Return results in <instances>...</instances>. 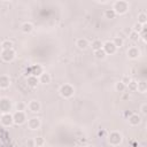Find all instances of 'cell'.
<instances>
[{
	"label": "cell",
	"instance_id": "35",
	"mask_svg": "<svg viewBox=\"0 0 147 147\" xmlns=\"http://www.w3.org/2000/svg\"><path fill=\"white\" fill-rule=\"evenodd\" d=\"M98 136H99V137H105V136H106V131H105V130L99 131V132H98Z\"/></svg>",
	"mask_w": 147,
	"mask_h": 147
},
{
	"label": "cell",
	"instance_id": "32",
	"mask_svg": "<svg viewBox=\"0 0 147 147\" xmlns=\"http://www.w3.org/2000/svg\"><path fill=\"white\" fill-rule=\"evenodd\" d=\"M131 80H132V79H131V77L125 75V76H123V77H122V80H121V82H122V83H123V84L126 86V85H127V84H129Z\"/></svg>",
	"mask_w": 147,
	"mask_h": 147
},
{
	"label": "cell",
	"instance_id": "21",
	"mask_svg": "<svg viewBox=\"0 0 147 147\" xmlns=\"http://www.w3.org/2000/svg\"><path fill=\"white\" fill-rule=\"evenodd\" d=\"M137 18H138V22H137V23L142 24V25H146V23H147V14H146L145 11L139 13Z\"/></svg>",
	"mask_w": 147,
	"mask_h": 147
},
{
	"label": "cell",
	"instance_id": "15",
	"mask_svg": "<svg viewBox=\"0 0 147 147\" xmlns=\"http://www.w3.org/2000/svg\"><path fill=\"white\" fill-rule=\"evenodd\" d=\"M38 79H39V84L47 85V84H49V83L52 82V76H51V74H49V72L44 71V72L38 77Z\"/></svg>",
	"mask_w": 147,
	"mask_h": 147
},
{
	"label": "cell",
	"instance_id": "3",
	"mask_svg": "<svg viewBox=\"0 0 147 147\" xmlns=\"http://www.w3.org/2000/svg\"><path fill=\"white\" fill-rule=\"evenodd\" d=\"M59 94L63 98V99H70L74 96L75 94V87L71 84H63L60 86L59 88Z\"/></svg>",
	"mask_w": 147,
	"mask_h": 147
},
{
	"label": "cell",
	"instance_id": "22",
	"mask_svg": "<svg viewBox=\"0 0 147 147\" xmlns=\"http://www.w3.org/2000/svg\"><path fill=\"white\" fill-rule=\"evenodd\" d=\"M13 46H14V42L11 40H9V39L2 40L1 41V45H0L1 49H9V48H13Z\"/></svg>",
	"mask_w": 147,
	"mask_h": 147
},
{
	"label": "cell",
	"instance_id": "5",
	"mask_svg": "<svg viewBox=\"0 0 147 147\" xmlns=\"http://www.w3.org/2000/svg\"><path fill=\"white\" fill-rule=\"evenodd\" d=\"M13 109L11 101L8 98H0V114H8Z\"/></svg>",
	"mask_w": 147,
	"mask_h": 147
},
{
	"label": "cell",
	"instance_id": "16",
	"mask_svg": "<svg viewBox=\"0 0 147 147\" xmlns=\"http://www.w3.org/2000/svg\"><path fill=\"white\" fill-rule=\"evenodd\" d=\"M76 46H77L78 49L84 51V49H86L90 46V42H88V40L86 38H78L76 40Z\"/></svg>",
	"mask_w": 147,
	"mask_h": 147
},
{
	"label": "cell",
	"instance_id": "27",
	"mask_svg": "<svg viewBox=\"0 0 147 147\" xmlns=\"http://www.w3.org/2000/svg\"><path fill=\"white\" fill-rule=\"evenodd\" d=\"M34 139V145H36V147H42L44 145H45V138H42V137H34L33 138Z\"/></svg>",
	"mask_w": 147,
	"mask_h": 147
},
{
	"label": "cell",
	"instance_id": "13",
	"mask_svg": "<svg viewBox=\"0 0 147 147\" xmlns=\"http://www.w3.org/2000/svg\"><path fill=\"white\" fill-rule=\"evenodd\" d=\"M127 122L131 126H138L141 123V117L138 114H131L127 118Z\"/></svg>",
	"mask_w": 147,
	"mask_h": 147
},
{
	"label": "cell",
	"instance_id": "1",
	"mask_svg": "<svg viewBox=\"0 0 147 147\" xmlns=\"http://www.w3.org/2000/svg\"><path fill=\"white\" fill-rule=\"evenodd\" d=\"M129 8H130V5L125 0H116L113 3V7H111V9L115 11L116 16L117 15H119V16L121 15H125L129 11Z\"/></svg>",
	"mask_w": 147,
	"mask_h": 147
},
{
	"label": "cell",
	"instance_id": "7",
	"mask_svg": "<svg viewBox=\"0 0 147 147\" xmlns=\"http://www.w3.org/2000/svg\"><path fill=\"white\" fill-rule=\"evenodd\" d=\"M0 124L3 127H10L11 125H14L13 114H10V113H8V114H1L0 115Z\"/></svg>",
	"mask_w": 147,
	"mask_h": 147
},
{
	"label": "cell",
	"instance_id": "4",
	"mask_svg": "<svg viewBox=\"0 0 147 147\" xmlns=\"http://www.w3.org/2000/svg\"><path fill=\"white\" fill-rule=\"evenodd\" d=\"M0 57L3 62H13L16 57V52L14 48H9V49H1L0 52Z\"/></svg>",
	"mask_w": 147,
	"mask_h": 147
},
{
	"label": "cell",
	"instance_id": "26",
	"mask_svg": "<svg viewBox=\"0 0 147 147\" xmlns=\"http://www.w3.org/2000/svg\"><path fill=\"white\" fill-rule=\"evenodd\" d=\"M111 41L114 42V45L116 46V48H117V49H118V48H121V47L124 45V40H123V38H122V37H115Z\"/></svg>",
	"mask_w": 147,
	"mask_h": 147
},
{
	"label": "cell",
	"instance_id": "12",
	"mask_svg": "<svg viewBox=\"0 0 147 147\" xmlns=\"http://www.w3.org/2000/svg\"><path fill=\"white\" fill-rule=\"evenodd\" d=\"M42 72H44L42 65H40V64H33V65H31V68H30V74H29V75L34 76V77H39Z\"/></svg>",
	"mask_w": 147,
	"mask_h": 147
},
{
	"label": "cell",
	"instance_id": "34",
	"mask_svg": "<svg viewBox=\"0 0 147 147\" xmlns=\"http://www.w3.org/2000/svg\"><path fill=\"white\" fill-rule=\"evenodd\" d=\"M26 146H28V147H36V145H34V139H33V138H29V139L26 140Z\"/></svg>",
	"mask_w": 147,
	"mask_h": 147
},
{
	"label": "cell",
	"instance_id": "10",
	"mask_svg": "<svg viewBox=\"0 0 147 147\" xmlns=\"http://www.w3.org/2000/svg\"><path fill=\"white\" fill-rule=\"evenodd\" d=\"M140 54H141V52H140L139 47H137V46H131L126 51V56L130 60H137L140 56Z\"/></svg>",
	"mask_w": 147,
	"mask_h": 147
},
{
	"label": "cell",
	"instance_id": "29",
	"mask_svg": "<svg viewBox=\"0 0 147 147\" xmlns=\"http://www.w3.org/2000/svg\"><path fill=\"white\" fill-rule=\"evenodd\" d=\"M137 83L138 82H136V80H131L127 85H126V88L129 90V91H131V92H134V91H137Z\"/></svg>",
	"mask_w": 147,
	"mask_h": 147
},
{
	"label": "cell",
	"instance_id": "2",
	"mask_svg": "<svg viewBox=\"0 0 147 147\" xmlns=\"http://www.w3.org/2000/svg\"><path fill=\"white\" fill-rule=\"evenodd\" d=\"M107 141H108V144L110 146H114V147L119 146L122 144V141H123V136L118 131H111L107 136Z\"/></svg>",
	"mask_w": 147,
	"mask_h": 147
},
{
	"label": "cell",
	"instance_id": "20",
	"mask_svg": "<svg viewBox=\"0 0 147 147\" xmlns=\"http://www.w3.org/2000/svg\"><path fill=\"white\" fill-rule=\"evenodd\" d=\"M102 45H103V41H101L100 39H94V40L91 42V47H92L93 52L99 51V49H102Z\"/></svg>",
	"mask_w": 147,
	"mask_h": 147
},
{
	"label": "cell",
	"instance_id": "33",
	"mask_svg": "<svg viewBox=\"0 0 147 147\" xmlns=\"http://www.w3.org/2000/svg\"><path fill=\"white\" fill-rule=\"evenodd\" d=\"M140 113L142 115H147V103L144 102L141 106H140Z\"/></svg>",
	"mask_w": 147,
	"mask_h": 147
},
{
	"label": "cell",
	"instance_id": "24",
	"mask_svg": "<svg viewBox=\"0 0 147 147\" xmlns=\"http://www.w3.org/2000/svg\"><path fill=\"white\" fill-rule=\"evenodd\" d=\"M114 88H115V91L116 92H118V93H123L125 90H126V86L119 80V82H117V83H115V85H114Z\"/></svg>",
	"mask_w": 147,
	"mask_h": 147
},
{
	"label": "cell",
	"instance_id": "30",
	"mask_svg": "<svg viewBox=\"0 0 147 147\" xmlns=\"http://www.w3.org/2000/svg\"><path fill=\"white\" fill-rule=\"evenodd\" d=\"M25 108H26V103H24L23 101H18V102H16V105H15V109L18 110V111H24Z\"/></svg>",
	"mask_w": 147,
	"mask_h": 147
},
{
	"label": "cell",
	"instance_id": "36",
	"mask_svg": "<svg viewBox=\"0 0 147 147\" xmlns=\"http://www.w3.org/2000/svg\"><path fill=\"white\" fill-rule=\"evenodd\" d=\"M85 147H95L94 145H87V146H85Z\"/></svg>",
	"mask_w": 147,
	"mask_h": 147
},
{
	"label": "cell",
	"instance_id": "14",
	"mask_svg": "<svg viewBox=\"0 0 147 147\" xmlns=\"http://www.w3.org/2000/svg\"><path fill=\"white\" fill-rule=\"evenodd\" d=\"M10 78L7 75H0V90H7L10 86Z\"/></svg>",
	"mask_w": 147,
	"mask_h": 147
},
{
	"label": "cell",
	"instance_id": "11",
	"mask_svg": "<svg viewBox=\"0 0 147 147\" xmlns=\"http://www.w3.org/2000/svg\"><path fill=\"white\" fill-rule=\"evenodd\" d=\"M28 109L32 113V114H38L40 110H41V105L38 100H31L29 101V103L26 105Z\"/></svg>",
	"mask_w": 147,
	"mask_h": 147
},
{
	"label": "cell",
	"instance_id": "6",
	"mask_svg": "<svg viewBox=\"0 0 147 147\" xmlns=\"http://www.w3.org/2000/svg\"><path fill=\"white\" fill-rule=\"evenodd\" d=\"M13 121H14V124L15 125H23L24 123H26V115H25V111H18L16 110L14 114H13Z\"/></svg>",
	"mask_w": 147,
	"mask_h": 147
},
{
	"label": "cell",
	"instance_id": "23",
	"mask_svg": "<svg viewBox=\"0 0 147 147\" xmlns=\"http://www.w3.org/2000/svg\"><path fill=\"white\" fill-rule=\"evenodd\" d=\"M103 16H105V18H107V20H114V18L116 17V14H115V11L110 8V9H106V10L103 11Z\"/></svg>",
	"mask_w": 147,
	"mask_h": 147
},
{
	"label": "cell",
	"instance_id": "9",
	"mask_svg": "<svg viewBox=\"0 0 147 147\" xmlns=\"http://www.w3.org/2000/svg\"><path fill=\"white\" fill-rule=\"evenodd\" d=\"M102 49L105 51L106 55H113V54H115L117 52V48H116V46L114 45V42L111 40L105 41L103 45H102Z\"/></svg>",
	"mask_w": 147,
	"mask_h": 147
},
{
	"label": "cell",
	"instance_id": "8",
	"mask_svg": "<svg viewBox=\"0 0 147 147\" xmlns=\"http://www.w3.org/2000/svg\"><path fill=\"white\" fill-rule=\"evenodd\" d=\"M26 125H28V129H30L31 131H37L41 126V121L39 117H31L26 121Z\"/></svg>",
	"mask_w": 147,
	"mask_h": 147
},
{
	"label": "cell",
	"instance_id": "25",
	"mask_svg": "<svg viewBox=\"0 0 147 147\" xmlns=\"http://www.w3.org/2000/svg\"><path fill=\"white\" fill-rule=\"evenodd\" d=\"M129 39H130L132 42H138V41L140 40V34L131 30V32L129 33Z\"/></svg>",
	"mask_w": 147,
	"mask_h": 147
},
{
	"label": "cell",
	"instance_id": "17",
	"mask_svg": "<svg viewBox=\"0 0 147 147\" xmlns=\"http://www.w3.org/2000/svg\"><path fill=\"white\" fill-rule=\"evenodd\" d=\"M39 84V79L38 77H34V76H31L29 75L28 78H26V85L30 87V88H36Z\"/></svg>",
	"mask_w": 147,
	"mask_h": 147
},
{
	"label": "cell",
	"instance_id": "19",
	"mask_svg": "<svg viewBox=\"0 0 147 147\" xmlns=\"http://www.w3.org/2000/svg\"><path fill=\"white\" fill-rule=\"evenodd\" d=\"M137 91L140 92L141 94H145L147 92V82L145 79H141L137 83Z\"/></svg>",
	"mask_w": 147,
	"mask_h": 147
},
{
	"label": "cell",
	"instance_id": "18",
	"mask_svg": "<svg viewBox=\"0 0 147 147\" xmlns=\"http://www.w3.org/2000/svg\"><path fill=\"white\" fill-rule=\"evenodd\" d=\"M33 24L32 23H30V22H24V23H22V25H21V31L23 32V33H25V34H30L32 31H33Z\"/></svg>",
	"mask_w": 147,
	"mask_h": 147
},
{
	"label": "cell",
	"instance_id": "28",
	"mask_svg": "<svg viewBox=\"0 0 147 147\" xmlns=\"http://www.w3.org/2000/svg\"><path fill=\"white\" fill-rule=\"evenodd\" d=\"M94 56H95L98 60H103L107 55H106V53H105L103 49H99V51H95V52H94Z\"/></svg>",
	"mask_w": 147,
	"mask_h": 147
},
{
	"label": "cell",
	"instance_id": "31",
	"mask_svg": "<svg viewBox=\"0 0 147 147\" xmlns=\"http://www.w3.org/2000/svg\"><path fill=\"white\" fill-rule=\"evenodd\" d=\"M145 26H146V25H142V24H139V23H134L133 26H132V31H134V32H137V33H140Z\"/></svg>",
	"mask_w": 147,
	"mask_h": 147
}]
</instances>
